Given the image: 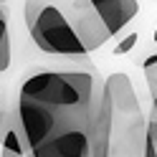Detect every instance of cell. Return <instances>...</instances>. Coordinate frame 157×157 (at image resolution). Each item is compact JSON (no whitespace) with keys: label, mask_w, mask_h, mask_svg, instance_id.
<instances>
[{"label":"cell","mask_w":157,"mask_h":157,"mask_svg":"<svg viewBox=\"0 0 157 157\" xmlns=\"http://www.w3.org/2000/svg\"><path fill=\"white\" fill-rule=\"evenodd\" d=\"M10 66V36H8V15L0 5V71Z\"/></svg>","instance_id":"obj_5"},{"label":"cell","mask_w":157,"mask_h":157,"mask_svg":"<svg viewBox=\"0 0 157 157\" xmlns=\"http://www.w3.org/2000/svg\"><path fill=\"white\" fill-rule=\"evenodd\" d=\"M142 71H144V81H147V89H150V96H157V53L150 56L142 63Z\"/></svg>","instance_id":"obj_6"},{"label":"cell","mask_w":157,"mask_h":157,"mask_svg":"<svg viewBox=\"0 0 157 157\" xmlns=\"http://www.w3.org/2000/svg\"><path fill=\"white\" fill-rule=\"evenodd\" d=\"M144 140L147 117L129 76L109 74L91 99L89 157H144Z\"/></svg>","instance_id":"obj_2"},{"label":"cell","mask_w":157,"mask_h":157,"mask_svg":"<svg viewBox=\"0 0 157 157\" xmlns=\"http://www.w3.org/2000/svg\"><path fill=\"white\" fill-rule=\"evenodd\" d=\"M89 3L96 10V15L104 21V25L109 28L112 36H117L140 13V3L137 0H89Z\"/></svg>","instance_id":"obj_4"},{"label":"cell","mask_w":157,"mask_h":157,"mask_svg":"<svg viewBox=\"0 0 157 157\" xmlns=\"http://www.w3.org/2000/svg\"><path fill=\"white\" fill-rule=\"evenodd\" d=\"M91 71H36L23 81L15 117L25 137V157H89Z\"/></svg>","instance_id":"obj_1"},{"label":"cell","mask_w":157,"mask_h":157,"mask_svg":"<svg viewBox=\"0 0 157 157\" xmlns=\"http://www.w3.org/2000/svg\"><path fill=\"white\" fill-rule=\"evenodd\" d=\"M3 3H5V0H0V5H3Z\"/></svg>","instance_id":"obj_10"},{"label":"cell","mask_w":157,"mask_h":157,"mask_svg":"<svg viewBox=\"0 0 157 157\" xmlns=\"http://www.w3.org/2000/svg\"><path fill=\"white\" fill-rule=\"evenodd\" d=\"M155 38H157V31H155Z\"/></svg>","instance_id":"obj_11"},{"label":"cell","mask_w":157,"mask_h":157,"mask_svg":"<svg viewBox=\"0 0 157 157\" xmlns=\"http://www.w3.org/2000/svg\"><path fill=\"white\" fill-rule=\"evenodd\" d=\"M0 157H25V155L13 152V150H5V147H0Z\"/></svg>","instance_id":"obj_8"},{"label":"cell","mask_w":157,"mask_h":157,"mask_svg":"<svg viewBox=\"0 0 157 157\" xmlns=\"http://www.w3.org/2000/svg\"><path fill=\"white\" fill-rule=\"evenodd\" d=\"M137 38H140L137 33H129V36L124 38V41H119V43H117V48H114V53H129L132 48L137 46Z\"/></svg>","instance_id":"obj_7"},{"label":"cell","mask_w":157,"mask_h":157,"mask_svg":"<svg viewBox=\"0 0 157 157\" xmlns=\"http://www.w3.org/2000/svg\"><path fill=\"white\" fill-rule=\"evenodd\" d=\"M78 0H25V25L31 41L51 56L84 58L78 33L74 28Z\"/></svg>","instance_id":"obj_3"},{"label":"cell","mask_w":157,"mask_h":157,"mask_svg":"<svg viewBox=\"0 0 157 157\" xmlns=\"http://www.w3.org/2000/svg\"><path fill=\"white\" fill-rule=\"evenodd\" d=\"M152 117H155V122H157V96H152Z\"/></svg>","instance_id":"obj_9"}]
</instances>
